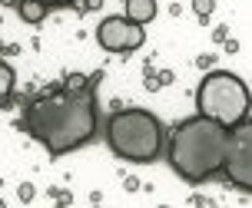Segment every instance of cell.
<instances>
[{"mask_svg":"<svg viewBox=\"0 0 252 208\" xmlns=\"http://www.w3.org/2000/svg\"><path fill=\"white\" fill-rule=\"evenodd\" d=\"M103 79L100 73H90L87 86H50L40 89L37 96L27 99L20 129L33 142L50 152L53 159H60L66 152L90 146L100 135V106H96V86Z\"/></svg>","mask_w":252,"mask_h":208,"instance_id":"6da1fadb","label":"cell"},{"mask_svg":"<svg viewBox=\"0 0 252 208\" xmlns=\"http://www.w3.org/2000/svg\"><path fill=\"white\" fill-rule=\"evenodd\" d=\"M226 146H229V126L196 112V116L173 126L169 142H166V159H169V169L183 182L202 185L222 175Z\"/></svg>","mask_w":252,"mask_h":208,"instance_id":"7a4b0ae2","label":"cell"},{"mask_svg":"<svg viewBox=\"0 0 252 208\" xmlns=\"http://www.w3.org/2000/svg\"><path fill=\"white\" fill-rule=\"evenodd\" d=\"M103 139L116 159L129 165H153L166 149V129L159 116L139 106L113 109L103 123Z\"/></svg>","mask_w":252,"mask_h":208,"instance_id":"3957f363","label":"cell"},{"mask_svg":"<svg viewBox=\"0 0 252 208\" xmlns=\"http://www.w3.org/2000/svg\"><path fill=\"white\" fill-rule=\"evenodd\" d=\"M249 109H252L249 86L236 73L213 70V73L202 76L199 89H196V112H202V116H209L222 126H236L249 116Z\"/></svg>","mask_w":252,"mask_h":208,"instance_id":"277c9868","label":"cell"},{"mask_svg":"<svg viewBox=\"0 0 252 208\" xmlns=\"http://www.w3.org/2000/svg\"><path fill=\"white\" fill-rule=\"evenodd\" d=\"M219 179L226 185H232L236 192H242V195H252V116L229 126L226 165H222Z\"/></svg>","mask_w":252,"mask_h":208,"instance_id":"5b68a950","label":"cell"},{"mask_svg":"<svg viewBox=\"0 0 252 208\" xmlns=\"http://www.w3.org/2000/svg\"><path fill=\"white\" fill-rule=\"evenodd\" d=\"M96 43L106 53L126 56V53H136L146 43V30H143V24L129 20L126 13H113V17L100 20V26H96Z\"/></svg>","mask_w":252,"mask_h":208,"instance_id":"8992f818","label":"cell"},{"mask_svg":"<svg viewBox=\"0 0 252 208\" xmlns=\"http://www.w3.org/2000/svg\"><path fill=\"white\" fill-rule=\"evenodd\" d=\"M13 86H17V73H13V66L0 60V109H10Z\"/></svg>","mask_w":252,"mask_h":208,"instance_id":"52a82bcc","label":"cell"},{"mask_svg":"<svg viewBox=\"0 0 252 208\" xmlns=\"http://www.w3.org/2000/svg\"><path fill=\"white\" fill-rule=\"evenodd\" d=\"M126 17L136 24H150L156 17V0H126Z\"/></svg>","mask_w":252,"mask_h":208,"instance_id":"ba28073f","label":"cell"},{"mask_svg":"<svg viewBox=\"0 0 252 208\" xmlns=\"http://www.w3.org/2000/svg\"><path fill=\"white\" fill-rule=\"evenodd\" d=\"M47 3L43 0H20L17 3V13H20V20H27V24H40L43 17H47Z\"/></svg>","mask_w":252,"mask_h":208,"instance_id":"9c48e42d","label":"cell"},{"mask_svg":"<svg viewBox=\"0 0 252 208\" xmlns=\"http://www.w3.org/2000/svg\"><path fill=\"white\" fill-rule=\"evenodd\" d=\"M192 10H196L199 20H206V17L216 10V0H192Z\"/></svg>","mask_w":252,"mask_h":208,"instance_id":"30bf717a","label":"cell"},{"mask_svg":"<svg viewBox=\"0 0 252 208\" xmlns=\"http://www.w3.org/2000/svg\"><path fill=\"white\" fill-rule=\"evenodd\" d=\"M43 3H47V7H76V3H80V0H43Z\"/></svg>","mask_w":252,"mask_h":208,"instance_id":"8fae6325","label":"cell"},{"mask_svg":"<svg viewBox=\"0 0 252 208\" xmlns=\"http://www.w3.org/2000/svg\"><path fill=\"white\" fill-rule=\"evenodd\" d=\"M103 7V0H83V3H80V10L83 13H90V10H100Z\"/></svg>","mask_w":252,"mask_h":208,"instance_id":"7c38bea8","label":"cell"},{"mask_svg":"<svg viewBox=\"0 0 252 208\" xmlns=\"http://www.w3.org/2000/svg\"><path fill=\"white\" fill-rule=\"evenodd\" d=\"M20 202H33V185H20Z\"/></svg>","mask_w":252,"mask_h":208,"instance_id":"4fadbf2b","label":"cell"},{"mask_svg":"<svg viewBox=\"0 0 252 208\" xmlns=\"http://www.w3.org/2000/svg\"><path fill=\"white\" fill-rule=\"evenodd\" d=\"M156 79H159V86H169V83H173V73L163 70V73H156Z\"/></svg>","mask_w":252,"mask_h":208,"instance_id":"5bb4252c","label":"cell"},{"mask_svg":"<svg viewBox=\"0 0 252 208\" xmlns=\"http://www.w3.org/2000/svg\"><path fill=\"white\" fill-rule=\"evenodd\" d=\"M0 3H3V7H17L20 0H0Z\"/></svg>","mask_w":252,"mask_h":208,"instance_id":"9a60e30c","label":"cell"},{"mask_svg":"<svg viewBox=\"0 0 252 208\" xmlns=\"http://www.w3.org/2000/svg\"><path fill=\"white\" fill-rule=\"evenodd\" d=\"M0 53H3V40H0Z\"/></svg>","mask_w":252,"mask_h":208,"instance_id":"2e32d148","label":"cell"},{"mask_svg":"<svg viewBox=\"0 0 252 208\" xmlns=\"http://www.w3.org/2000/svg\"><path fill=\"white\" fill-rule=\"evenodd\" d=\"M0 208H3V198H0Z\"/></svg>","mask_w":252,"mask_h":208,"instance_id":"e0dca14e","label":"cell"}]
</instances>
